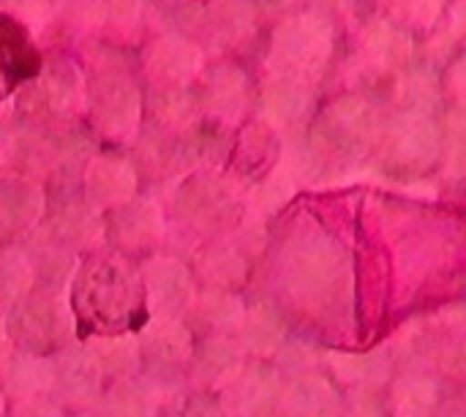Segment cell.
I'll list each match as a JSON object with an SVG mask.
<instances>
[{
	"mask_svg": "<svg viewBox=\"0 0 466 417\" xmlns=\"http://www.w3.org/2000/svg\"><path fill=\"white\" fill-rule=\"evenodd\" d=\"M30 284V268L19 257H0V298H19Z\"/></svg>",
	"mask_w": 466,
	"mask_h": 417,
	"instance_id": "e0dca14e",
	"label": "cell"
},
{
	"mask_svg": "<svg viewBox=\"0 0 466 417\" xmlns=\"http://www.w3.org/2000/svg\"><path fill=\"white\" fill-rule=\"evenodd\" d=\"M145 350L150 361L172 366L188 355V336L172 320H158V325L150 328L145 336Z\"/></svg>",
	"mask_w": 466,
	"mask_h": 417,
	"instance_id": "30bf717a",
	"label": "cell"
},
{
	"mask_svg": "<svg viewBox=\"0 0 466 417\" xmlns=\"http://www.w3.org/2000/svg\"><path fill=\"white\" fill-rule=\"evenodd\" d=\"M68 270H71V259L63 257L60 251H46V254H41V276H44L49 284L57 287V284L68 276Z\"/></svg>",
	"mask_w": 466,
	"mask_h": 417,
	"instance_id": "ffe728a7",
	"label": "cell"
},
{
	"mask_svg": "<svg viewBox=\"0 0 466 417\" xmlns=\"http://www.w3.org/2000/svg\"><path fill=\"white\" fill-rule=\"evenodd\" d=\"M289 276H292L289 279L292 290H298L306 298H317L333 284V279H339V270L336 262L325 257H295Z\"/></svg>",
	"mask_w": 466,
	"mask_h": 417,
	"instance_id": "ba28073f",
	"label": "cell"
},
{
	"mask_svg": "<svg viewBox=\"0 0 466 417\" xmlns=\"http://www.w3.org/2000/svg\"><path fill=\"white\" fill-rule=\"evenodd\" d=\"M147 287H150V309L161 320H172L180 314L191 295L188 273L180 262L156 259L147 265Z\"/></svg>",
	"mask_w": 466,
	"mask_h": 417,
	"instance_id": "5b68a950",
	"label": "cell"
},
{
	"mask_svg": "<svg viewBox=\"0 0 466 417\" xmlns=\"http://www.w3.org/2000/svg\"><path fill=\"white\" fill-rule=\"evenodd\" d=\"M330 380L344 393L358 391H385L388 380L393 377V361L377 352H328Z\"/></svg>",
	"mask_w": 466,
	"mask_h": 417,
	"instance_id": "277c9868",
	"label": "cell"
},
{
	"mask_svg": "<svg viewBox=\"0 0 466 417\" xmlns=\"http://www.w3.org/2000/svg\"><path fill=\"white\" fill-rule=\"evenodd\" d=\"M243 347H238L235 341H210V347H205L202 358H199V377L205 382H232L238 377V371L243 369Z\"/></svg>",
	"mask_w": 466,
	"mask_h": 417,
	"instance_id": "9c48e42d",
	"label": "cell"
},
{
	"mask_svg": "<svg viewBox=\"0 0 466 417\" xmlns=\"http://www.w3.org/2000/svg\"><path fill=\"white\" fill-rule=\"evenodd\" d=\"M128 183L134 186V178L128 175V169L123 164H96V175H93V194L98 199H109V186H112V199L123 197Z\"/></svg>",
	"mask_w": 466,
	"mask_h": 417,
	"instance_id": "2e32d148",
	"label": "cell"
},
{
	"mask_svg": "<svg viewBox=\"0 0 466 417\" xmlns=\"http://www.w3.org/2000/svg\"><path fill=\"white\" fill-rule=\"evenodd\" d=\"M93 363L98 366V371H109V374H126L128 369H134L137 361V350L131 341L123 339H112V341H98V347L90 350Z\"/></svg>",
	"mask_w": 466,
	"mask_h": 417,
	"instance_id": "5bb4252c",
	"label": "cell"
},
{
	"mask_svg": "<svg viewBox=\"0 0 466 417\" xmlns=\"http://www.w3.org/2000/svg\"><path fill=\"white\" fill-rule=\"evenodd\" d=\"M0 63L5 68L16 66L22 74L35 66V55L30 52L22 27L11 19H0Z\"/></svg>",
	"mask_w": 466,
	"mask_h": 417,
	"instance_id": "4fadbf2b",
	"label": "cell"
},
{
	"mask_svg": "<svg viewBox=\"0 0 466 417\" xmlns=\"http://www.w3.org/2000/svg\"><path fill=\"white\" fill-rule=\"evenodd\" d=\"M112 415L115 417H147V399L139 388L123 385L112 393Z\"/></svg>",
	"mask_w": 466,
	"mask_h": 417,
	"instance_id": "ac0fdd59",
	"label": "cell"
},
{
	"mask_svg": "<svg viewBox=\"0 0 466 417\" xmlns=\"http://www.w3.org/2000/svg\"><path fill=\"white\" fill-rule=\"evenodd\" d=\"M284 385L276 369L251 366L240 369L227 388V410L238 417H265L281 402Z\"/></svg>",
	"mask_w": 466,
	"mask_h": 417,
	"instance_id": "3957f363",
	"label": "cell"
},
{
	"mask_svg": "<svg viewBox=\"0 0 466 417\" xmlns=\"http://www.w3.org/2000/svg\"><path fill=\"white\" fill-rule=\"evenodd\" d=\"M5 382L16 396H41L55 382V369L33 358H8Z\"/></svg>",
	"mask_w": 466,
	"mask_h": 417,
	"instance_id": "52a82bcc",
	"label": "cell"
},
{
	"mask_svg": "<svg viewBox=\"0 0 466 417\" xmlns=\"http://www.w3.org/2000/svg\"><path fill=\"white\" fill-rule=\"evenodd\" d=\"M98 374L101 371L93 363L90 352H85V355H71L60 369H55V382H60L71 399H87L98 388Z\"/></svg>",
	"mask_w": 466,
	"mask_h": 417,
	"instance_id": "8fae6325",
	"label": "cell"
},
{
	"mask_svg": "<svg viewBox=\"0 0 466 417\" xmlns=\"http://www.w3.org/2000/svg\"><path fill=\"white\" fill-rule=\"evenodd\" d=\"M385 417H442L445 388L429 369L396 371L382 393Z\"/></svg>",
	"mask_w": 466,
	"mask_h": 417,
	"instance_id": "6da1fadb",
	"label": "cell"
},
{
	"mask_svg": "<svg viewBox=\"0 0 466 417\" xmlns=\"http://www.w3.org/2000/svg\"><path fill=\"white\" fill-rule=\"evenodd\" d=\"M284 417H347L344 391L322 371L298 374L281 393Z\"/></svg>",
	"mask_w": 466,
	"mask_h": 417,
	"instance_id": "7a4b0ae2",
	"label": "cell"
},
{
	"mask_svg": "<svg viewBox=\"0 0 466 417\" xmlns=\"http://www.w3.org/2000/svg\"><path fill=\"white\" fill-rule=\"evenodd\" d=\"M38 194L25 183H5L0 188V221L11 227H25L38 216Z\"/></svg>",
	"mask_w": 466,
	"mask_h": 417,
	"instance_id": "7c38bea8",
	"label": "cell"
},
{
	"mask_svg": "<svg viewBox=\"0 0 466 417\" xmlns=\"http://www.w3.org/2000/svg\"><path fill=\"white\" fill-rule=\"evenodd\" d=\"M240 331H243L246 347L265 352V355L279 352L287 339V328H284V320L279 317V311L270 306H262V303L246 311Z\"/></svg>",
	"mask_w": 466,
	"mask_h": 417,
	"instance_id": "8992f818",
	"label": "cell"
},
{
	"mask_svg": "<svg viewBox=\"0 0 466 417\" xmlns=\"http://www.w3.org/2000/svg\"><path fill=\"white\" fill-rule=\"evenodd\" d=\"M210 276H216L218 281H238L246 273V259L235 251H216L210 257Z\"/></svg>",
	"mask_w": 466,
	"mask_h": 417,
	"instance_id": "d6986e66",
	"label": "cell"
},
{
	"mask_svg": "<svg viewBox=\"0 0 466 417\" xmlns=\"http://www.w3.org/2000/svg\"><path fill=\"white\" fill-rule=\"evenodd\" d=\"M202 314H205V320H208L210 325H216V328L227 331V328H240V325H243L246 309H243L235 298L213 292V295H208V298H205V303H202Z\"/></svg>",
	"mask_w": 466,
	"mask_h": 417,
	"instance_id": "9a60e30c",
	"label": "cell"
}]
</instances>
